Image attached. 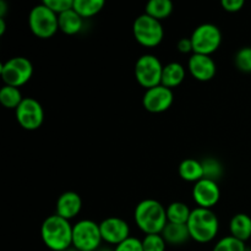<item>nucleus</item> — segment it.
<instances>
[{"label": "nucleus", "instance_id": "nucleus-7", "mask_svg": "<svg viewBox=\"0 0 251 251\" xmlns=\"http://www.w3.org/2000/svg\"><path fill=\"white\" fill-rule=\"evenodd\" d=\"M0 74L5 85L20 88L31 80L33 65L25 56H14L4 61L0 66Z\"/></svg>", "mask_w": 251, "mask_h": 251}, {"label": "nucleus", "instance_id": "nucleus-33", "mask_svg": "<svg viewBox=\"0 0 251 251\" xmlns=\"http://www.w3.org/2000/svg\"><path fill=\"white\" fill-rule=\"evenodd\" d=\"M6 10H7L6 1L1 0V1H0V17H1V19H4V17H5V14H6Z\"/></svg>", "mask_w": 251, "mask_h": 251}, {"label": "nucleus", "instance_id": "nucleus-3", "mask_svg": "<svg viewBox=\"0 0 251 251\" xmlns=\"http://www.w3.org/2000/svg\"><path fill=\"white\" fill-rule=\"evenodd\" d=\"M191 239L198 243H210L216 238L220 229V221L212 210L196 207L191 211L188 221Z\"/></svg>", "mask_w": 251, "mask_h": 251}, {"label": "nucleus", "instance_id": "nucleus-37", "mask_svg": "<svg viewBox=\"0 0 251 251\" xmlns=\"http://www.w3.org/2000/svg\"><path fill=\"white\" fill-rule=\"evenodd\" d=\"M96 251H97V250H96Z\"/></svg>", "mask_w": 251, "mask_h": 251}, {"label": "nucleus", "instance_id": "nucleus-23", "mask_svg": "<svg viewBox=\"0 0 251 251\" xmlns=\"http://www.w3.org/2000/svg\"><path fill=\"white\" fill-rule=\"evenodd\" d=\"M104 4V0H74V10L82 19H88L97 15Z\"/></svg>", "mask_w": 251, "mask_h": 251}, {"label": "nucleus", "instance_id": "nucleus-26", "mask_svg": "<svg viewBox=\"0 0 251 251\" xmlns=\"http://www.w3.org/2000/svg\"><path fill=\"white\" fill-rule=\"evenodd\" d=\"M212 251H247V245L242 240L228 235L218 240Z\"/></svg>", "mask_w": 251, "mask_h": 251}, {"label": "nucleus", "instance_id": "nucleus-17", "mask_svg": "<svg viewBox=\"0 0 251 251\" xmlns=\"http://www.w3.org/2000/svg\"><path fill=\"white\" fill-rule=\"evenodd\" d=\"M229 230L232 237L245 243L251 238V217L247 213L233 216L229 223Z\"/></svg>", "mask_w": 251, "mask_h": 251}, {"label": "nucleus", "instance_id": "nucleus-5", "mask_svg": "<svg viewBox=\"0 0 251 251\" xmlns=\"http://www.w3.org/2000/svg\"><path fill=\"white\" fill-rule=\"evenodd\" d=\"M132 33L141 46L153 48L163 41L164 29L161 21L147 14H142L135 19L132 24Z\"/></svg>", "mask_w": 251, "mask_h": 251}, {"label": "nucleus", "instance_id": "nucleus-6", "mask_svg": "<svg viewBox=\"0 0 251 251\" xmlns=\"http://www.w3.org/2000/svg\"><path fill=\"white\" fill-rule=\"evenodd\" d=\"M102 242L100 225L95 221L81 220L73 226V247L78 251H96Z\"/></svg>", "mask_w": 251, "mask_h": 251}, {"label": "nucleus", "instance_id": "nucleus-15", "mask_svg": "<svg viewBox=\"0 0 251 251\" xmlns=\"http://www.w3.org/2000/svg\"><path fill=\"white\" fill-rule=\"evenodd\" d=\"M82 208L81 196L75 191H66L56 201V215L70 221L75 218Z\"/></svg>", "mask_w": 251, "mask_h": 251}, {"label": "nucleus", "instance_id": "nucleus-8", "mask_svg": "<svg viewBox=\"0 0 251 251\" xmlns=\"http://www.w3.org/2000/svg\"><path fill=\"white\" fill-rule=\"evenodd\" d=\"M163 66L161 60L153 54H144L135 64V77L146 90L162 83Z\"/></svg>", "mask_w": 251, "mask_h": 251}, {"label": "nucleus", "instance_id": "nucleus-24", "mask_svg": "<svg viewBox=\"0 0 251 251\" xmlns=\"http://www.w3.org/2000/svg\"><path fill=\"white\" fill-rule=\"evenodd\" d=\"M24 97L20 91V88L14 87V86L4 85L0 90V102L5 108L9 109H16L22 102Z\"/></svg>", "mask_w": 251, "mask_h": 251}, {"label": "nucleus", "instance_id": "nucleus-11", "mask_svg": "<svg viewBox=\"0 0 251 251\" xmlns=\"http://www.w3.org/2000/svg\"><path fill=\"white\" fill-rule=\"evenodd\" d=\"M174 95L171 88L158 85L146 90L142 97V105L150 113H163L173 104Z\"/></svg>", "mask_w": 251, "mask_h": 251}, {"label": "nucleus", "instance_id": "nucleus-29", "mask_svg": "<svg viewBox=\"0 0 251 251\" xmlns=\"http://www.w3.org/2000/svg\"><path fill=\"white\" fill-rule=\"evenodd\" d=\"M43 4H46L49 9L53 10L56 15H60L63 12L74 9V0H44Z\"/></svg>", "mask_w": 251, "mask_h": 251}, {"label": "nucleus", "instance_id": "nucleus-20", "mask_svg": "<svg viewBox=\"0 0 251 251\" xmlns=\"http://www.w3.org/2000/svg\"><path fill=\"white\" fill-rule=\"evenodd\" d=\"M83 19L74 9L59 15V29L63 33L73 36L82 29Z\"/></svg>", "mask_w": 251, "mask_h": 251}, {"label": "nucleus", "instance_id": "nucleus-25", "mask_svg": "<svg viewBox=\"0 0 251 251\" xmlns=\"http://www.w3.org/2000/svg\"><path fill=\"white\" fill-rule=\"evenodd\" d=\"M203 167V178L210 179V180L217 181L223 174V166L218 159L213 157H207V158L201 161Z\"/></svg>", "mask_w": 251, "mask_h": 251}, {"label": "nucleus", "instance_id": "nucleus-27", "mask_svg": "<svg viewBox=\"0 0 251 251\" xmlns=\"http://www.w3.org/2000/svg\"><path fill=\"white\" fill-rule=\"evenodd\" d=\"M144 251H166L167 243L162 234H147L142 239Z\"/></svg>", "mask_w": 251, "mask_h": 251}, {"label": "nucleus", "instance_id": "nucleus-18", "mask_svg": "<svg viewBox=\"0 0 251 251\" xmlns=\"http://www.w3.org/2000/svg\"><path fill=\"white\" fill-rule=\"evenodd\" d=\"M185 68L180 63L172 61L163 66V74H162V83L168 88H174L180 85L185 78Z\"/></svg>", "mask_w": 251, "mask_h": 251}, {"label": "nucleus", "instance_id": "nucleus-21", "mask_svg": "<svg viewBox=\"0 0 251 251\" xmlns=\"http://www.w3.org/2000/svg\"><path fill=\"white\" fill-rule=\"evenodd\" d=\"M172 12H173V2L171 0H150L145 6V14L158 21L167 19Z\"/></svg>", "mask_w": 251, "mask_h": 251}, {"label": "nucleus", "instance_id": "nucleus-36", "mask_svg": "<svg viewBox=\"0 0 251 251\" xmlns=\"http://www.w3.org/2000/svg\"><path fill=\"white\" fill-rule=\"evenodd\" d=\"M63 251H78V250L75 249V248H74V247H71V248H69V249H65V250H63Z\"/></svg>", "mask_w": 251, "mask_h": 251}, {"label": "nucleus", "instance_id": "nucleus-16", "mask_svg": "<svg viewBox=\"0 0 251 251\" xmlns=\"http://www.w3.org/2000/svg\"><path fill=\"white\" fill-rule=\"evenodd\" d=\"M162 237L169 245H183L191 239L188 225H178V223H167L162 230Z\"/></svg>", "mask_w": 251, "mask_h": 251}, {"label": "nucleus", "instance_id": "nucleus-12", "mask_svg": "<svg viewBox=\"0 0 251 251\" xmlns=\"http://www.w3.org/2000/svg\"><path fill=\"white\" fill-rule=\"evenodd\" d=\"M193 199L198 207L212 210L221 199V190L218 183L210 179H201L193 188Z\"/></svg>", "mask_w": 251, "mask_h": 251}, {"label": "nucleus", "instance_id": "nucleus-22", "mask_svg": "<svg viewBox=\"0 0 251 251\" xmlns=\"http://www.w3.org/2000/svg\"><path fill=\"white\" fill-rule=\"evenodd\" d=\"M191 211L188 205L184 202H172L167 207V220L169 223H178V225H186L190 218Z\"/></svg>", "mask_w": 251, "mask_h": 251}, {"label": "nucleus", "instance_id": "nucleus-28", "mask_svg": "<svg viewBox=\"0 0 251 251\" xmlns=\"http://www.w3.org/2000/svg\"><path fill=\"white\" fill-rule=\"evenodd\" d=\"M235 66L243 73H251V47H243L234 56Z\"/></svg>", "mask_w": 251, "mask_h": 251}, {"label": "nucleus", "instance_id": "nucleus-30", "mask_svg": "<svg viewBox=\"0 0 251 251\" xmlns=\"http://www.w3.org/2000/svg\"><path fill=\"white\" fill-rule=\"evenodd\" d=\"M114 251H144L142 240L135 237H130L123 243H120L119 245H117L114 248Z\"/></svg>", "mask_w": 251, "mask_h": 251}, {"label": "nucleus", "instance_id": "nucleus-1", "mask_svg": "<svg viewBox=\"0 0 251 251\" xmlns=\"http://www.w3.org/2000/svg\"><path fill=\"white\" fill-rule=\"evenodd\" d=\"M135 222L145 234H161L166 225L167 208L154 199H146L137 203L134 212Z\"/></svg>", "mask_w": 251, "mask_h": 251}, {"label": "nucleus", "instance_id": "nucleus-10", "mask_svg": "<svg viewBox=\"0 0 251 251\" xmlns=\"http://www.w3.org/2000/svg\"><path fill=\"white\" fill-rule=\"evenodd\" d=\"M16 120L24 129L37 130L42 126L44 120V110L41 103L32 97L22 100L19 107L15 109Z\"/></svg>", "mask_w": 251, "mask_h": 251}, {"label": "nucleus", "instance_id": "nucleus-2", "mask_svg": "<svg viewBox=\"0 0 251 251\" xmlns=\"http://www.w3.org/2000/svg\"><path fill=\"white\" fill-rule=\"evenodd\" d=\"M44 245L53 251H63L73 247V226L70 221L58 215L49 216L41 226Z\"/></svg>", "mask_w": 251, "mask_h": 251}, {"label": "nucleus", "instance_id": "nucleus-9", "mask_svg": "<svg viewBox=\"0 0 251 251\" xmlns=\"http://www.w3.org/2000/svg\"><path fill=\"white\" fill-rule=\"evenodd\" d=\"M194 53L211 55L215 53L222 42L221 29L213 24H202L196 27L190 36Z\"/></svg>", "mask_w": 251, "mask_h": 251}, {"label": "nucleus", "instance_id": "nucleus-35", "mask_svg": "<svg viewBox=\"0 0 251 251\" xmlns=\"http://www.w3.org/2000/svg\"><path fill=\"white\" fill-rule=\"evenodd\" d=\"M97 251H114V249H110V248H100Z\"/></svg>", "mask_w": 251, "mask_h": 251}, {"label": "nucleus", "instance_id": "nucleus-32", "mask_svg": "<svg viewBox=\"0 0 251 251\" xmlns=\"http://www.w3.org/2000/svg\"><path fill=\"white\" fill-rule=\"evenodd\" d=\"M176 47H178L179 51H181V53H191L193 51L194 53V48H193V42H191V38L189 37V38H181L179 39L178 44H176Z\"/></svg>", "mask_w": 251, "mask_h": 251}, {"label": "nucleus", "instance_id": "nucleus-34", "mask_svg": "<svg viewBox=\"0 0 251 251\" xmlns=\"http://www.w3.org/2000/svg\"><path fill=\"white\" fill-rule=\"evenodd\" d=\"M5 29H6V24H5V19L0 17V36L5 33Z\"/></svg>", "mask_w": 251, "mask_h": 251}, {"label": "nucleus", "instance_id": "nucleus-14", "mask_svg": "<svg viewBox=\"0 0 251 251\" xmlns=\"http://www.w3.org/2000/svg\"><path fill=\"white\" fill-rule=\"evenodd\" d=\"M188 69L194 78L202 82L212 80L217 73V65L215 60L211 58V55H205V54L193 53V55L189 58Z\"/></svg>", "mask_w": 251, "mask_h": 251}, {"label": "nucleus", "instance_id": "nucleus-19", "mask_svg": "<svg viewBox=\"0 0 251 251\" xmlns=\"http://www.w3.org/2000/svg\"><path fill=\"white\" fill-rule=\"evenodd\" d=\"M178 172L183 180L190 181V183H198L205 176L202 163L195 158H186L181 161V163L179 164Z\"/></svg>", "mask_w": 251, "mask_h": 251}, {"label": "nucleus", "instance_id": "nucleus-31", "mask_svg": "<svg viewBox=\"0 0 251 251\" xmlns=\"http://www.w3.org/2000/svg\"><path fill=\"white\" fill-rule=\"evenodd\" d=\"M244 0H222L221 5L228 12H238L244 6Z\"/></svg>", "mask_w": 251, "mask_h": 251}, {"label": "nucleus", "instance_id": "nucleus-13", "mask_svg": "<svg viewBox=\"0 0 251 251\" xmlns=\"http://www.w3.org/2000/svg\"><path fill=\"white\" fill-rule=\"evenodd\" d=\"M103 242L112 245H119L130 238V227L119 217H108L100 223Z\"/></svg>", "mask_w": 251, "mask_h": 251}, {"label": "nucleus", "instance_id": "nucleus-4", "mask_svg": "<svg viewBox=\"0 0 251 251\" xmlns=\"http://www.w3.org/2000/svg\"><path fill=\"white\" fill-rule=\"evenodd\" d=\"M28 25L34 36L50 38L59 29V15L41 2L29 11Z\"/></svg>", "mask_w": 251, "mask_h": 251}]
</instances>
